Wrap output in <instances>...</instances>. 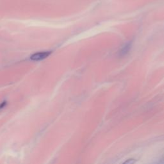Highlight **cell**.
<instances>
[{"label":"cell","mask_w":164,"mask_h":164,"mask_svg":"<svg viewBox=\"0 0 164 164\" xmlns=\"http://www.w3.org/2000/svg\"><path fill=\"white\" fill-rule=\"evenodd\" d=\"M135 162H136V160H135V159L130 158L127 160L126 162H124L123 164H135Z\"/></svg>","instance_id":"3"},{"label":"cell","mask_w":164,"mask_h":164,"mask_svg":"<svg viewBox=\"0 0 164 164\" xmlns=\"http://www.w3.org/2000/svg\"><path fill=\"white\" fill-rule=\"evenodd\" d=\"M130 49V44H126L124 46V47H123L121 48V49L120 50V55L122 56V55H126V53H128V52L129 51Z\"/></svg>","instance_id":"2"},{"label":"cell","mask_w":164,"mask_h":164,"mask_svg":"<svg viewBox=\"0 0 164 164\" xmlns=\"http://www.w3.org/2000/svg\"><path fill=\"white\" fill-rule=\"evenodd\" d=\"M51 53V51H42V52L40 51L35 53L30 56V59L32 60H35V61L42 60L48 58Z\"/></svg>","instance_id":"1"}]
</instances>
